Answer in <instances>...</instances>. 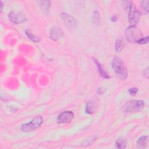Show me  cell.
<instances>
[{
    "label": "cell",
    "instance_id": "5b68a950",
    "mask_svg": "<svg viewBox=\"0 0 149 149\" xmlns=\"http://www.w3.org/2000/svg\"><path fill=\"white\" fill-rule=\"evenodd\" d=\"M128 9V21L131 26H136L140 17V12L137 8L132 3Z\"/></svg>",
    "mask_w": 149,
    "mask_h": 149
},
{
    "label": "cell",
    "instance_id": "6da1fadb",
    "mask_svg": "<svg viewBox=\"0 0 149 149\" xmlns=\"http://www.w3.org/2000/svg\"><path fill=\"white\" fill-rule=\"evenodd\" d=\"M111 66L114 73L119 78L122 79H126L128 75L127 68L126 67L123 60L118 56L113 58Z\"/></svg>",
    "mask_w": 149,
    "mask_h": 149
},
{
    "label": "cell",
    "instance_id": "4fadbf2b",
    "mask_svg": "<svg viewBox=\"0 0 149 149\" xmlns=\"http://www.w3.org/2000/svg\"><path fill=\"white\" fill-rule=\"evenodd\" d=\"M27 37L30 39L31 41H33V42H39L40 40H41V38L38 37V36H36L35 34H34L29 29H27L26 30V32H25Z\"/></svg>",
    "mask_w": 149,
    "mask_h": 149
},
{
    "label": "cell",
    "instance_id": "7c38bea8",
    "mask_svg": "<svg viewBox=\"0 0 149 149\" xmlns=\"http://www.w3.org/2000/svg\"><path fill=\"white\" fill-rule=\"evenodd\" d=\"M93 60L95 62V63L96 64V66L97 67V69H98V71L99 72V74L100 75L103 77L104 79H109L110 78V76L108 74V73L104 69L102 65L97 60L95 59V58H93Z\"/></svg>",
    "mask_w": 149,
    "mask_h": 149
},
{
    "label": "cell",
    "instance_id": "5bb4252c",
    "mask_svg": "<svg viewBox=\"0 0 149 149\" xmlns=\"http://www.w3.org/2000/svg\"><path fill=\"white\" fill-rule=\"evenodd\" d=\"M125 47V44L124 41L122 39H118L116 41L115 48V51L117 52H119L123 50Z\"/></svg>",
    "mask_w": 149,
    "mask_h": 149
},
{
    "label": "cell",
    "instance_id": "d6986e66",
    "mask_svg": "<svg viewBox=\"0 0 149 149\" xmlns=\"http://www.w3.org/2000/svg\"><path fill=\"white\" fill-rule=\"evenodd\" d=\"M129 94L131 95H134L138 91V88L137 87H132L128 89L127 90Z\"/></svg>",
    "mask_w": 149,
    "mask_h": 149
},
{
    "label": "cell",
    "instance_id": "e0dca14e",
    "mask_svg": "<svg viewBox=\"0 0 149 149\" xmlns=\"http://www.w3.org/2000/svg\"><path fill=\"white\" fill-rule=\"evenodd\" d=\"M92 20L93 24L95 26H98L100 23V13L98 11L95 10L93 13L92 16Z\"/></svg>",
    "mask_w": 149,
    "mask_h": 149
},
{
    "label": "cell",
    "instance_id": "44dd1931",
    "mask_svg": "<svg viewBox=\"0 0 149 149\" xmlns=\"http://www.w3.org/2000/svg\"><path fill=\"white\" fill-rule=\"evenodd\" d=\"M144 76L147 79L148 78V67H147L144 70Z\"/></svg>",
    "mask_w": 149,
    "mask_h": 149
},
{
    "label": "cell",
    "instance_id": "9c48e42d",
    "mask_svg": "<svg viewBox=\"0 0 149 149\" xmlns=\"http://www.w3.org/2000/svg\"><path fill=\"white\" fill-rule=\"evenodd\" d=\"M63 31L58 27H52L49 31V37L50 38L55 41H58L59 38L62 37Z\"/></svg>",
    "mask_w": 149,
    "mask_h": 149
},
{
    "label": "cell",
    "instance_id": "2e32d148",
    "mask_svg": "<svg viewBox=\"0 0 149 149\" xmlns=\"http://www.w3.org/2000/svg\"><path fill=\"white\" fill-rule=\"evenodd\" d=\"M126 140L124 139H118L115 141V146L118 148H125L126 147Z\"/></svg>",
    "mask_w": 149,
    "mask_h": 149
},
{
    "label": "cell",
    "instance_id": "7402d4cb",
    "mask_svg": "<svg viewBox=\"0 0 149 149\" xmlns=\"http://www.w3.org/2000/svg\"><path fill=\"white\" fill-rule=\"evenodd\" d=\"M116 19H117V17L116 16H113L112 17H111V20L113 22H116Z\"/></svg>",
    "mask_w": 149,
    "mask_h": 149
},
{
    "label": "cell",
    "instance_id": "30bf717a",
    "mask_svg": "<svg viewBox=\"0 0 149 149\" xmlns=\"http://www.w3.org/2000/svg\"><path fill=\"white\" fill-rule=\"evenodd\" d=\"M42 12L44 15H47L51 6V1H39L37 2Z\"/></svg>",
    "mask_w": 149,
    "mask_h": 149
},
{
    "label": "cell",
    "instance_id": "3957f363",
    "mask_svg": "<svg viewBox=\"0 0 149 149\" xmlns=\"http://www.w3.org/2000/svg\"><path fill=\"white\" fill-rule=\"evenodd\" d=\"M144 102L141 100H132L127 101L123 106V111L126 113L139 112L144 107Z\"/></svg>",
    "mask_w": 149,
    "mask_h": 149
},
{
    "label": "cell",
    "instance_id": "277c9868",
    "mask_svg": "<svg viewBox=\"0 0 149 149\" xmlns=\"http://www.w3.org/2000/svg\"><path fill=\"white\" fill-rule=\"evenodd\" d=\"M44 121L41 116H37L34 118L29 123H24L22 125L20 129L23 132H29L33 131L41 126Z\"/></svg>",
    "mask_w": 149,
    "mask_h": 149
},
{
    "label": "cell",
    "instance_id": "ac0fdd59",
    "mask_svg": "<svg viewBox=\"0 0 149 149\" xmlns=\"http://www.w3.org/2000/svg\"><path fill=\"white\" fill-rule=\"evenodd\" d=\"M149 1L148 0L143 1L141 2V8L143 10V13L144 14H146L148 12L149 9Z\"/></svg>",
    "mask_w": 149,
    "mask_h": 149
},
{
    "label": "cell",
    "instance_id": "ba28073f",
    "mask_svg": "<svg viewBox=\"0 0 149 149\" xmlns=\"http://www.w3.org/2000/svg\"><path fill=\"white\" fill-rule=\"evenodd\" d=\"M74 118V113L70 111H65L61 112L57 118L58 123H70Z\"/></svg>",
    "mask_w": 149,
    "mask_h": 149
},
{
    "label": "cell",
    "instance_id": "8992f818",
    "mask_svg": "<svg viewBox=\"0 0 149 149\" xmlns=\"http://www.w3.org/2000/svg\"><path fill=\"white\" fill-rule=\"evenodd\" d=\"M61 18L66 26L69 29H74L77 24L76 19L72 15L67 13H62L61 14Z\"/></svg>",
    "mask_w": 149,
    "mask_h": 149
},
{
    "label": "cell",
    "instance_id": "52a82bcc",
    "mask_svg": "<svg viewBox=\"0 0 149 149\" xmlns=\"http://www.w3.org/2000/svg\"><path fill=\"white\" fill-rule=\"evenodd\" d=\"M9 20L15 24H20L26 21L25 15L20 11L13 10L9 13Z\"/></svg>",
    "mask_w": 149,
    "mask_h": 149
},
{
    "label": "cell",
    "instance_id": "8fae6325",
    "mask_svg": "<svg viewBox=\"0 0 149 149\" xmlns=\"http://www.w3.org/2000/svg\"><path fill=\"white\" fill-rule=\"evenodd\" d=\"M148 143V137L147 136H143L140 137L136 142L137 148L143 149L146 148Z\"/></svg>",
    "mask_w": 149,
    "mask_h": 149
},
{
    "label": "cell",
    "instance_id": "9a60e30c",
    "mask_svg": "<svg viewBox=\"0 0 149 149\" xmlns=\"http://www.w3.org/2000/svg\"><path fill=\"white\" fill-rule=\"evenodd\" d=\"M95 109V104L93 101H89L86 107V112L88 114H92Z\"/></svg>",
    "mask_w": 149,
    "mask_h": 149
},
{
    "label": "cell",
    "instance_id": "ffe728a7",
    "mask_svg": "<svg viewBox=\"0 0 149 149\" xmlns=\"http://www.w3.org/2000/svg\"><path fill=\"white\" fill-rule=\"evenodd\" d=\"M148 42V36H146L145 37H142L140 40H139L137 43L140 44H144Z\"/></svg>",
    "mask_w": 149,
    "mask_h": 149
},
{
    "label": "cell",
    "instance_id": "603a6c76",
    "mask_svg": "<svg viewBox=\"0 0 149 149\" xmlns=\"http://www.w3.org/2000/svg\"><path fill=\"white\" fill-rule=\"evenodd\" d=\"M0 5H1V12H2V9H3V3L2 1H0Z\"/></svg>",
    "mask_w": 149,
    "mask_h": 149
},
{
    "label": "cell",
    "instance_id": "7a4b0ae2",
    "mask_svg": "<svg viewBox=\"0 0 149 149\" xmlns=\"http://www.w3.org/2000/svg\"><path fill=\"white\" fill-rule=\"evenodd\" d=\"M125 37L127 40L131 43H135L143 37L141 31L136 26H130L125 30Z\"/></svg>",
    "mask_w": 149,
    "mask_h": 149
}]
</instances>
